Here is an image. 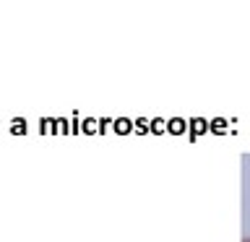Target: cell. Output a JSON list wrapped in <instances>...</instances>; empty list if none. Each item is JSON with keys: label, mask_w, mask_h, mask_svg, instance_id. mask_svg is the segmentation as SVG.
Returning a JSON list of instances; mask_svg holds the SVG:
<instances>
[{"label": "cell", "mask_w": 250, "mask_h": 242, "mask_svg": "<svg viewBox=\"0 0 250 242\" xmlns=\"http://www.w3.org/2000/svg\"><path fill=\"white\" fill-rule=\"evenodd\" d=\"M242 242H250V237H245V240H242Z\"/></svg>", "instance_id": "1"}]
</instances>
